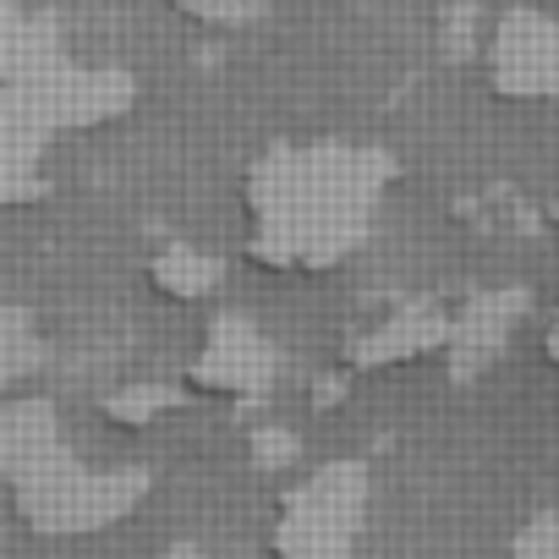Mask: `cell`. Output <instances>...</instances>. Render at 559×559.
<instances>
[{
	"mask_svg": "<svg viewBox=\"0 0 559 559\" xmlns=\"http://www.w3.org/2000/svg\"><path fill=\"white\" fill-rule=\"evenodd\" d=\"M384 181H390V159L368 143L269 148L247 181L252 263L274 274H319L341 263L362 241Z\"/></svg>",
	"mask_w": 559,
	"mask_h": 559,
	"instance_id": "1",
	"label": "cell"
},
{
	"mask_svg": "<svg viewBox=\"0 0 559 559\" xmlns=\"http://www.w3.org/2000/svg\"><path fill=\"white\" fill-rule=\"evenodd\" d=\"M7 477L17 488V504L34 526L67 532V526H99L110 515H121L143 477L121 472V477H94L72 461V450L61 444L56 412L45 401H17L7 412Z\"/></svg>",
	"mask_w": 559,
	"mask_h": 559,
	"instance_id": "2",
	"label": "cell"
},
{
	"mask_svg": "<svg viewBox=\"0 0 559 559\" xmlns=\"http://www.w3.org/2000/svg\"><path fill=\"white\" fill-rule=\"evenodd\" d=\"M483 61L499 99H559V17L537 7L504 12L488 28Z\"/></svg>",
	"mask_w": 559,
	"mask_h": 559,
	"instance_id": "3",
	"label": "cell"
},
{
	"mask_svg": "<svg viewBox=\"0 0 559 559\" xmlns=\"http://www.w3.org/2000/svg\"><path fill=\"white\" fill-rule=\"evenodd\" d=\"M357 510H362V472L324 466L308 488L292 493L280 543H286L292 559H341V537H352Z\"/></svg>",
	"mask_w": 559,
	"mask_h": 559,
	"instance_id": "4",
	"label": "cell"
},
{
	"mask_svg": "<svg viewBox=\"0 0 559 559\" xmlns=\"http://www.w3.org/2000/svg\"><path fill=\"white\" fill-rule=\"evenodd\" d=\"M269 362H274V352L258 335V324L241 313H219V319H209L203 352L192 357V379L219 395H247V390H263Z\"/></svg>",
	"mask_w": 559,
	"mask_h": 559,
	"instance_id": "5",
	"label": "cell"
},
{
	"mask_svg": "<svg viewBox=\"0 0 559 559\" xmlns=\"http://www.w3.org/2000/svg\"><path fill=\"white\" fill-rule=\"evenodd\" d=\"M439 341H455V324H450L433 302H406V308H395L373 335H362V341L352 346V362H406V357L433 352Z\"/></svg>",
	"mask_w": 559,
	"mask_h": 559,
	"instance_id": "6",
	"label": "cell"
},
{
	"mask_svg": "<svg viewBox=\"0 0 559 559\" xmlns=\"http://www.w3.org/2000/svg\"><path fill=\"white\" fill-rule=\"evenodd\" d=\"M154 286L165 292V297H176V302H198V297H209L214 286H219V258H209V252H198V247H187V241H170L159 258H154Z\"/></svg>",
	"mask_w": 559,
	"mask_h": 559,
	"instance_id": "7",
	"label": "cell"
},
{
	"mask_svg": "<svg viewBox=\"0 0 559 559\" xmlns=\"http://www.w3.org/2000/svg\"><path fill=\"white\" fill-rule=\"evenodd\" d=\"M176 7L203 28H247V23L263 17L269 0H176Z\"/></svg>",
	"mask_w": 559,
	"mask_h": 559,
	"instance_id": "8",
	"label": "cell"
},
{
	"mask_svg": "<svg viewBox=\"0 0 559 559\" xmlns=\"http://www.w3.org/2000/svg\"><path fill=\"white\" fill-rule=\"evenodd\" d=\"M521 559H559V521H537L521 537Z\"/></svg>",
	"mask_w": 559,
	"mask_h": 559,
	"instance_id": "9",
	"label": "cell"
},
{
	"mask_svg": "<svg viewBox=\"0 0 559 559\" xmlns=\"http://www.w3.org/2000/svg\"><path fill=\"white\" fill-rule=\"evenodd\" d=\"M554 352H559V319H554Z\"/></svg>",
	"mask_w": 559,
	"mask_h": 559,
	"instance_id": "10",
	"label": "cell"
}]
</instances>
